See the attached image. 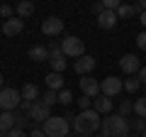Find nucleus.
<instances>
[{"label":"nucleus","mask_w":146,"mask_h":137,"mask_svg":"<svg viewBox=\"0 0 146 137\" xmlns=\"http://www.w3.org/2000/svg\"><path fill=\"white\" fill-rule=\"evenodd\" d=\"M102 135L100 137H129L131 127H129V118H122L119 113H112V115H105L102 120Z\"/></svg>","instance_id":"f257e3e1"},{"label":"nucleus","mask_w":146,"mask_h":137,"mask_svg":"<svg viewBox=\"0 0 146 137\" xmlns=\"http://www.w3.org/2000/svg\"><path fill=\"white\" fill-rule=\"evenodd\" d=\"M73 127H76V132L83 137L88 135H95V132L102 127V118H100V113H95L93 108L90 110H83L76 115V120H73Z\"/></svg>","instance_id":"f03ea898"},{"label":"nucleus","mask_w":146,"mask_h":137,"mask_svg":"<svg viewBox=\"0 0 146 137\" xmlns=\"http://www.w3.org/2000/svg\"><path fill=\"white\" fill-rule=\"evenodd\" d=\"M44 135L46 137H68V130H71V122L66 118H58V115H51L46 122H44Z\"/></svg>","instance_id":"7ed1b4c3"},{"label":"nucleus","mask_w":146,"mask_h":137,"mask_svg":"<svg viewBox=\"0 0 146 137\" xmlns=\"http://www.w3.org/2000/svg\"><path fill=\"white\" fill-rule=\"evenodd\" d=\"M20 105H22V93L17 88L0 91V113H15Z\"/></svg>","instance_id":"20e7f679"},{"label":"nucleus","mask_w":146,"mask_h":137,"mask_svg":"<svg viewBox=\"0 0 146 137\" xmlns=\"http://www.w3.org/2000/svg\"><path fill=\"white\" fill-rule=\"evenodd\" d=\"M61 52H63V56L80 59V56H85V44H83V39H80V37L68 34V37L61 42Z\"/></svg>","instance_id":"39448f33"},{"label":"nucleus","mask_w":146,"mask_h":137,"mask_svg":"<svg viewBox=\"0 0 146 137\" xmlns=\"http://www.w3.org/2000/svg\"><path fill=\"white\" fill-rule=\"evenodd\" d=\"M122 88H124V81H122L119 76H107V79H102V83H100V93L107 95V98H117V95L122 93Z\"/></svg>","instance_id":"423d86ee"},{"label":"nucleus","mask_w":146,"mask_h":137,"mask_svg":"<svg viewBox=\"0 0 146 137\" xmlns=\"http://www.w3.org/2000/svg\"><path fill=\"white\" fill-rule=\"evenodd\" d=\"M27 115H29V120L34 122V125H44V122L51 118V108H46L42 100H36V103H32V108H29Z\"/></svg>","instance_id":"0eeeda50"},{"label":"nucleus","mask_w":146,"mask_h":137,"mask_svg":"<svg viewBox=\"0 0 146 137\" xmlns=\"http://www.w3.org/2000/svg\"><path fill=\"white\" fill-rule=\"evenodd\" d=\"M42 32L46 37H58V34H63V20L56 17V15L46 17V20L42 22Z\"/></svg>","instance_id":"6e6552de"},{"label":"nucleus","mask_w":146,"mask_h":137,"mask_svg":"<svg viewBox=\"0 0 146 137\" xmlns=\"http://www.w3.org/2000/svg\"><path fill=\"white\" fill-rule=\"evenodd\" d=\"M119 68L124 71L127 76H134V74H139V71H141V61H139L136 54H124V56L119 59Z\"/></svg>","instance_id":"1a4fd4ad"},{"label":"nucleus","mask_w":146,"mask_h":137,"mask_svg":"<svg viewBox=\"0 0 146 137\" xmlns=\"http://www.w3.org/2000/svg\"><path fill=\"white\" fill-rule=\"evenodd\" d=\"M80 91H83V95H88V98H98L100 95V81L93 79V76H83V79H80Z\"/></svg>","instance_id":"9d476101"},{"label":"nucleus","mask_w":146,"mask_h":137,"mask_svg":"<svg viewBox=\"0 0 146 137\" xmlns=\"http://www.w3.org/2000/svg\"><path fill=\"white\" fill-rule=\"evenodd\" d=\"M22 30H25V20H20L17 15L3 22V34H5V37H17Z\"/></svg>","instance_id":"9b49d317"},{"label":"nucleus","mask_w":146,"mask_h":137,"mask_svg":"<svg viewBox=\"0 0 146 137\" xmlns=\"http://www.w3.org/2000/svg\"><path fill=\"white\" fill-rule=\"evenodd\" d=\"M95 56H90V54H85V56H80V59H76V64H73V68H76V74H80V76H88L90 71L95 68Z\"/></svg>","instance_id":"f8f14e48"},{"label":"nucleus","mask_w":146,"mask_h":137,"mask_svg":"<svg viewBox=\"0 0 146 137\" xmlns=\"http://www.w3.org/2000/svg\"><path fill=\"white\" fill-rule=\"evenodd\" d=\"M93 110L100 113V115H112V98L100 93L98 98H93Z\"/></svg>","instance_id":"ddd939ff"},{"label":"nucleus","mask_w":146,"mask_h":137,"mask_svg":"<svg viewBox=\"0 0 146 137\" xmlns=\"http://www.w3.org/2000/svg\"><path fill=\"white\" fill-rule=\"evenodd\" d=\"M117 12H110V10H105L102 15H98V25H100V30H112V27L117 25Z\"/></svg>","instance_id":"4468645a"},{"label":"nucleus","mask_w":146,"mask_h":137,"mask_svg":"<svg viewBox=\"0 0 146 137\" xmlns=\"http://www.w3.org/2000/svg\"><path fill=\"white\" fill-rule=\"evenodd\" d=\"M20 93H22V100H27V103H36V100H39V86L25 83V88H22Z\"/></svg>","instance_id":"2eb2a0df"},{"label":"nucleus","mask_w":146,"mask_h":137,"mask_svg":"<svg viewBox=\"0 0 146 137\" xmlns=\"http://www.w3.org/2000/svg\"><path fill=\"white\" fill-rule=\"evenodd\" d=\"M29 59L32 61H49V49L44 47V44H36V47H32L29 49Z\"/></svg>","instance_id":"dca6fc26"},{"label":"nucleus","mask_w":146,"mask_h":137,"mask_svg":"<svg viewBox=\"0 0 146 137\" xmlns=\"http://www.w3.org/2000/svg\"><path fill=\"white\" fill-rule=\"evenodd\" d=\"M46 86H49V91H63V74H46Z\"/></svg>","instance_id":"f3484780"},{"label":"nucleus","mask_w":146,"mask_h":137,"mask_svg":"<svg viewBox=\"0 0 146 137\" xmlns=\"http://www.w3.org/2000/svg\"><path fill=\"white\" fill-rule=\"evenodd\" d=\"M0 130H15V113H0Z\"/></svg>","instance_id":"a211bd4d"},{"label":"nucleus","mask_w":146,"mask_h":137,"mask_svg":"<svg viewBox=\"0 0 146 137\" xmlns=\"http://www.w3.org/2000/svg\"><path fill=\"white\" fill-rule=\"evenodd\" d=\"M15 12H17V17H20V20H25V17H29L32 12H34V3L25 0V3H20V5L15 7Z\"/></svg>","instance_id":"6ab92c4d"},{"label":"nucleus","mask_w":146,"mask_h":137,"mask_svg":"<svg viewBox=\"0 0 146 137\" xmlns=\"http://www.w3.org/2000/svg\"><path fill=\"white\" fill-rule=\"evenodd\" d=\"M49 64H51V71H54V74H63V71H66V59H63V54L51 56V59H49Z\"/></svg>","instance_id":"aec40b11"},{"label":"nucleus","mask_w":146,"mask_h":137,"mask_svg":"<svg viewBox=\"0 0 146 137\" xmlns=\"http://www.w3.org/2000/svg\"><path fill=\"white\" fill-rule=\"evenodd\" d=\"M34 122L29 120V115L27 113H17L15 110V127H20V130H27V127H32Z\"/></svg>","instance_id":"412c9836"},{"label":"nucleus","mask_w":146,"mask_h":137,"mask_svg":"<svg viewBox=\"0 0 146 137\" xmlns=\"http://www.w3.org/2000/svg\"><path fill=\"white\" fill-rule=\"evenodd\" d=\"M39 100H42L46 108H54L58 103V93H56V91H44V98H39Z\"/></svg>","instance_id":"4be33fe9"},{"label":"nucleus","mask_w":146,"mask_h":137,"mask_svg":"<svg viewBox=\"0 0 146 137\" xmlns=\"http://www.w3.org/2000/svg\"><path fill=\"white\" fill-rule=\"evenodd\" d=\"M134 15H136L134 5H124V3H122L119 10H117V17H119V20H127V17H134Z\"/></svg>","instance_id":"5701e85b"},{"label":"nucleus","mask_w":146,"mask_h":137,"mask_svg":"<svg viewBox=\"0 0 146 137\" xmlns=\"http://www.w3.org/2000/svg\"><path fill=\"white\" fill-rule=\"evenodd\" d=\"M139 88H141V81L136 79V76H129V79H124V91H127V93H136Z\"/></svg>","instance_id":"b1692460"},{"label":"nucleus","mask_w":146,"mask_h":137,"mask_svg":"<svg viewBox=\"0 0 146 137\" xmlns=\"http://www.w3.org/2000/svg\"><path fill=\"white\" fill-rule=\"evenodd\" d=\"M134 115H136V118H144V120H146V98H144V95L134 100Z\"/></svg>","instance_id":"393cba45"},{"label":"nucleus","mask_w":146,"mask_h":137,"mask_svg":"<svg viewBox=\"0 0 146 137\" xmlns=\"http://www.w3.org/2000/svg\"><path fill=\"white\" fill-rule=\"evenodd\" d=\"M129 127L141 135V132H146V120H144V118H131V120H129Z\"/></svg>","instance_id":"a878e982"},{"label":"nucleus","mask_w":146,"mask_h":137,"mask_svg":"<svg viewBox=\"0 0 146 137\" xmlns=\"http://www.w3.org/2000/svg\"><path fill=\"white\" fill-rule=\"evenodd\" d=\"M58 103H61L63 108H66V105H71V103H73V93H71V91H68V88L58 91Z\"/></svg>","instance_id":"bb28decb"},{"label":"nucleus","mask_w":146,"mask_h":137,"mask_svg":"<svg viewBox=\"0 0 146 137\" xmlns=\"http://www.w3.org/2000/svg\"><path fill=\"white\" fill-rule=\"evenodd\" d=\"M131 113H134V103H131V100H122L119 103V115L127 118V115H131Z\"/></svg>","instance_id":"cd10ccee"},{"label":"nucleus","mask_w":146,"mask_h":137,"mask_svg":"<svg viewBox=\"0 0 146 137\" xmlns=\"http://www.w3.org/2000/svg\"><path fill=\"white\" fill-rule=\"evenodd\" d=\"M49 59H51V56H58V54H63L61 52V42H56V39H54V42H49Z\"/></svg>","instance_id":"c85d7f7f"},{"label":"nucleus","mask_w":146,"mask_h":137,"mask_svg":"<svg viewBox=\"0 0 146 137\" xmlns=\"http://www.w3.org/2000/svg\"><path fill=\"white\" fill-rule=\"evenodd\" d=\"M78 108H80V113H83V110H90V108H93V98L80 95V98H78Z\"/></svg>","instance_id":"c756f323"},{"label":"nucleus","mask_w":146,"mask_h":137,"mask_svg":"<svg viewBox=\"0 0 146 137\" xmlns=\"http://www.w3.org/2000/svg\"><path fill=\"white\" fill-rule=\"evenodd\" d=\"M0 15H3V20H10V17H15V7L3 5V7H0Z\"/></svg>","instance_id":"7c9ffc66"},{"label":"nucleus","mask_w":146,"mask_h":137,"mask_svg":"<svg viewBox=\"0 0 146 137\" xmlns=\"http://www.w3.org/2000/svg\"><path fill=\"white\" fill-rule=\"evenodd\" d=\"M136 47H139L141 52H146V30L139 32V37H136Z\"/></svg>","instance_id":"2f4dec72"},{"label":"nucleus","mask_w":146,"mask_h":137,"mask_svg":"<svg viewBox=\"0 0 146 137\" xmlns=\"http://www.w3.org/2000/svg\"><path fill=\"white\" fill-rule=\"evenodd\" d=\"M7 137H27V135H25V130L15 127V130H10V132H7Z\"/></svg>","instance_id":"473e14b6"},{"label":"nucleus","mask_w":146,"mask_h":137,"mask_svg":"<svg viewBox=\"0 0 146 137\" xmlns=\"http://www.w3.org/2000/svg\"><path fill=\"white\" fill-rule=\"evenodd\" d=\"M136 79L141 81V86H146V66H141V71L136 74Z\"/></svg>","instance_id":"72a5a7b5"},{"label":"nucleus","mask_w":146,"mask_h":137,"mask_svg":"<svg viewBox=\"0 0 146 137\" xmlns=\"http://www.w3.org/2000/svg\"><path fill=\"white\" fill-rule=\"evenodd\" d=\"M134 7H136V12H139V15H141V12H146V0H139Z\"/></svg>","instance_id":"f704fd0d"},{"label":"nucleus","mask_w":146,"mask_h":137,"mask_svg":"<svg viewBox=\"0 0 146 137\" xmlns=\"http://www.w3.org/2000/svg\"><path fill=\"white\" fill-rule=\"evenodd\" d=\"M29 137H46V135H44V130H42V127H34Z\"/></svg>","instance_id":"c9c22d12"},{"label":"nucleus","mask_w":146,"mask_h":137,"mask_svg":"<svg viewBox=\"0 0 146 137\" xmlns=\"http://www.w3.org/2000/svg\"><path fill=\"white\" fill-rule=\"evenodd\" d=\"M5 88V79H3V74H0V91Z\"/></svg>","instance_id":"e433bc0d"},{"label":"nucleus","mask_w":146,"mask_h":137,"mask_svg":"<svg viewBox=\"0 0 146 137\" xmlns=\"http://www.w3.org/2000/svg\"><path fill=\"white\" fill-rule=\"evenodd\" d=\"M141 25L146 27V12H141Z\"/></svg>","instance_id":"4c0bfd02"},{"label":"nucleus","mask_w":146,"mask_h":137,"mask_svg":"<svg viewBox=\"0 0 146 137\" xmlns=\"http://www.w3.org/2000/svg\"><path fill=\"white\" fill-rule=\"evenodd\" d=\"M139 137H146V132H141V135H139Z\"/></svg>","instance_id":"58836bf2"},{"label":"nucleus","mask_w":146,"mask_h":137,"mask_svg":"<svg viewBox=\"0 0 146 137\" xmlns=\"http://www.w3.org/2000/svg\"><path fill=\"white\" fill-rule=\"evenodd\" d=\"M144 98H146V88H144Z\"/></svg>","instance_id":"ea45409f"},{"label":"nucleus","mask_w":146,"mask_h":137,"mask_svg":"<svg viewBox=\"0 0 146 137\" xmlns=\"http://www.w3.org/2000/svg\"><path fill=\"white\" fill-rule=\"evenodd\" d=\"M88 137H95V135H88Z\"/></svg>","instance_id":"a19ab883"},{"label":"nucleus","mask_w":146,"mask_h":137,"mask_svg":"<svg viewBox=\"0 0 146 137\" xmlns=\"http://www.w3.org/2000/svg\"><path fill=\"white\" fill-rule=\"evenodd\" d=\"M129 137H131V135H129ZM136 137H139V135H136Z\"/></svg>","instance_id":"79ce46f5"}]
</instances>
